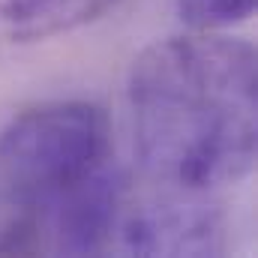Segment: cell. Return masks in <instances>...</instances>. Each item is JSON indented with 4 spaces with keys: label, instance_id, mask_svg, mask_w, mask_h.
Here are the masks:
<instances>
[{
    "label": "cell",
    "instance_id": "1",
    "mask_svg": "<svg viewBox=\"0 0 258 258\" xmlns=\"http://www.w3.org/2000/svg\"><path fill=\"white\" fill-rule=\"evenodd\" d=\"M132 138L144 174L213 192L243 180L258 150V57L243 39L204 30L147 45L129 72Z\"/></svg>",
    "mask_w": 258,
    "mask_h": 258
},
{
    "label": "cell",
    "instance_id": "2",
    "mask_svg": "<svg viewBox=\"0 0 258 258\" xmlns=\"http://www.w3.org/2000/svg\"><path fill=\"white\" fill-rule=\"evenodd\" d=\"M111 156L108 117L93 102H48L0 132V255L39 252L42 213L99 174Z\"/></svg>",
    "mask_w": 258,
    "mask_h": 258
},
{
    "label": "cell",
    "instance_id": "3",
    "mask_svg": "<svg viewBox=\"0 0 258 258\" xmlns=\"http://www.w3.org/2000/svg\"><path fill=\"white\" fill-rule=\"evenodd\" d=\"M159 186L147 198L129 201V189L114 225V243L129 255H216L225 249L222 213L204 198Z\"/></svg>",
    "mask_w": 258,
    "mask_h": 258
},
{
    "label": "cell",
    "instance_id": "4",
    "mask_svg": "<svg viewBox=\"0 0 258 258\" xmlns=\"http://www.w3.org/2000/svg\"><path fill=\"white\" fill-rule=\"evenodd\" d=\"M117 0H0V42H36L69 33Z\"/></svg>",
    "mask_w": 258,
    "mask_h": 258
},
{
    "label": "cell",
    "instance_id": "5",
    "mask_svg": "<svg viewBox=\"0 0 258 258\" xmlns=\"http://www.w3.org/2000/svg\"><path fill=\"white\" fill-rule=\"evenodd\" d=\"M177 12L192 30L213 33L246 21L255 12V0H177Z\"/></svg>",
    "mask_w": 258,
    "mask_h": 258
}]
</instances>
